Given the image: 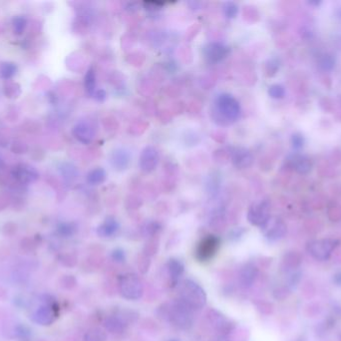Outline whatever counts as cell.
<instances>
[{"label":"cell","instance_id":"1","mask_svg":"<svg viewBox=\"0 0 341 341\" xmlns=\"http://www.w3.org/2000/svg\"><path fill=\"white\" fill-rule=\"evenodd\" d=\"M180 299L192 309H201L207 304V294L203 288L191 279H186L181 283Z\"/></svg>","mask_w":341,"mask_h":341},{"label":"cell","instance_id":"2","mask_svg":"<svg viewBox=\"0 0 341 341\" xmlns=\"http://www.w3.org/2000/svg\"><path fill=\"white\" fill-rule=\"evenodd\" d=\"M194 309L188 306L181 299L170 303L168 309V316L170 321L178 328L182 330H189L194 325Z\"/></svg>","mask_w":341,"mask_h":341},{"label":"cell","instance_id":"3","mask_svg":"<svg viewBox=\"0 0 341 341\" xmlns=\"http://www.w3.org/2000/svg\"><path fill=\"white\" fill-rule=\"evenodd\" d=\"M119 290L124 298L128 300H138L144 293L142 280L135 273L124 274L119 281Z\"/></svg>","mask_w":341,"mask_h":341},{"label":"cell","instance_id":"4","mask_svg":"<svg viewBox=\"0 0 341 341\" xmlns=\"http://www.w3.org/2000/svg\"><path fill=\"white\" fill-rule=\"evenodd\" d=\"M218 113L228 121H235L241 114V107L237 101L229 94H221L216 99Z\"/></svg>","mask_w":341,"mask_h":341},{"label":"cell","instance_id":"5","mask_svg":"<svg viewBox=\"0 0 341 341\" xmlns=\"http://www.w3.org/2000/svg\"><path fill=\"white\" fill-rule=\"evenodd\" d=\"M269 211H270V208H269V203L267 201L257 202L256 204H254L249 210V214H248L249 221L256 226L262 227L267 222V220L270 218Z\"/></svg>","mask_w":341,"mask_h":341},{"label":"cell","instance_id":"6","mask_svg":"<svg viewBox=\"0 0 341 341\" xmlns=\"http://www.w3.org/2000/svg\"><path fill=\"white\" fill-rule=\"evenodd\" d=\"M220 246V240L218 237L214 235H210L206 237L199 243L197 248V257L199 260L204 261L212 258L218 251Z\"/></svg>","mask_w":341,"mask_h":341},{"label":"cell","instance_id":"7","mask_svg":"<svg viewBox=\"0 0 341 341\" xmlns=\"http://www.w3.org/2000/svg\"><path fill=\"white\" fill-rule=\"evenodd\" d=\"M264 235L269 240H278L282 238L286 232L284 222L279 218H269L262 226Z\"/></svg>","mask_w":341,"mask_h":341},{"label":"cell","instance_id":"8","mask_svg":"<svg viewBox=\"0 0 341 341\" xmlns=\"http://www.w3.org/2000/svg\"><path fill=\"white\" fill-rule=\"evenodd\" d=\"M208 320L211 325L221 333H229L232 329V325L229 323L227 317L216 309H210L207 313Z\"/></svg>","mask_w":341,"mask_h":341},{"label":"cell","instance_id":"9","mask_svg":"<svg viewBox=\"0 0 341 341\" xmlns=\"http://www.w3.org/2000/svg\"><path fill=\"white\" fill-rule=\"evenodd\" d=\"M289 162L292 168L299 174H308L313 169V162L311 158L303 154H292L289 157Z\"/></svg>","mask_w":341,"mask_h":341},{"label":"cell","instance_id":"10","mask_svg":"<svg viewBox=\"0 0 341 341\" xmlns=\"http://www.w3.org/2000/svg\"><path fill=\"white\" fill-rule=\"evenodd\" d=\"M56 318L55 309L50 305H45L36 310L32 316L34 322L41 325H50Z\"/></svg>","mask_w":341,"mask_h":341},{"label":"cell","instance_id":"11","mask_svg":"<svg viewBox=\"0 0 341 341\" xmlns=\"http://www.w3.org/2000/svg\"><path fill=\"white\" fill-rule=\"evenodd\" d=\"M104 327L107 331L111 332V333H123L127 327H128V322L120 316H116V315H112L109 317H106V319L104 320Z\"/></svg>","mask_w":341,"mask_h":341},{"label":"cell","instance_id":"12","mask_svg":"<svg viewBox=\"0 0 341 341\" xmlns=\"http://www.w3.org/2000/svg\"><path fill=\"white\" fill-rule=\"evenodd\" d=\"M333 243L334 242L329 239L321 240V241H314L311 244L312 253L316 258L325 259L331 253V250L333 248Z\"/></svg>","mask_w":341,"mask_h":341},{"label":"cell","instance_id":"13","mask_svg":"<svg viewBox=\"0 0 341 341\" xmlns=\"http://www.w3.org/2000/svg\"><path fill=\"white\" fill-rule=\"evenodd\" d=\"M167 268L170 275V283L173 286H175L178 284L179 279L185 271V265L180 259L170 258L167 263Z\"/></svg>","mask_w":341,"mask_h":341},{"label":"cell","instance_id":"14","mask_svg":"<svg viewBox=\"0 0 341 341\" xmlns=\"http://www.w3.org/2000/svg\"><path fill=\"white\" fill-rule=\"evenodd\" d=\"M257 276V269L256 266L253 264H247L245 265L241 271H240V276H238V281L243 287H251Z\"/></svg>","mask_w":341,"mask_h":341},{"label":"cell","instance_id":"15","mask_svg":"<svg viewBox=\"0 0 341 341\" xmlns=\"http://www.w3.org/2000/svg\"><path fill=\"white\" fill-rule=\"evenodd\" d=\"M119 229V224L112 217H108L105 221L98 227L97 233L101 237H111Z\"/></svg>","mask_w":341,"mask_h":341},{"label":"cell","instance_id":"16","mask_svg":"<svg viewBox=\"0 0 341 341\" xmlns=\"http://www.w3.org/2000/svg\"><path fill=\"white\" fill-rule=\"evenodd\" d=\"M226 55V47L221 44H210L206 50V56L211 61H220Z\"/></svg>","mask_w":341,"mask_h":341},{"label":"cell","instance_id":"17","mask_svg":"<svg viewBox=\"0 0 341 341\" xmlns=\"http://www.w3.org/2000/svg\"><path fill=\"white\" fill-rule=\"evenodd\" d=\"M84 341H107V334L101 328H92L86 333Z\"/></svg>","mask_w":341,"mask_h":341},{"label":"cell","instance_id":"18","mask_svg":"<svg viewBox=\"0 0 341 341\" xmlns=\"http://www.w3.org/2000/svg\"><path fill=\"white\" fill-rule=\"evenodd\" d=\"M89 181L92 183H100L105 179V172L102 169H96L89 174Z\"/></svg>","mask_w":341,"mask_h":341},{"label":"cell","instance_id":"19","mask_svg":"<svg viewBox=\"0 0 341 341\" xmlns=\"http://www.w3.org/2000/svg\"><path fill=\"white\" fill-rule=\"evenodd\" d=\"M268 93L272 98L280 99V98H283L285 95V90H284V86L279 85V84H275V85H271L269 87Z\"/></svg>","mask_w":341,"mask_h":341},{"label":"cell","instance_id":"20","mask_svg":"<svg viewBox=\"0 0 341 341\" xmlns=\"http://www.w3.org/2000/svg\"><path fill=\"white\" fill-rule=\"evenodd\" d=\"M150 264H151V261H150V257L148 255L143 254L139 257L138 267H139V270L141 271V273H143V274L147 273V271L149 270Z\"/></svg>","mask_w":341,"mask_h":341},{"label":"cell","instance_id":"21","mask_svg":"<svg viewBox=\"0 0 341 341\" xmlns=\"http://www.w3.org/2000/svg\"><path fill=\"white\" fill-rule=\"evenodd\" d=\"M111 257L117 263H124L126 261V253L122 248H116L111 253Z\"/></svg>","mask_w":341,"mask_h":341},{"label":"cell","instance_id":"22","mask_svg":"<svg viewBox=\"0 0 341 341\" xmlns=\"http://www.w3.org/2000/svg\"><path fill=\"white\" fill-rule=\"evenodd\" d=\"M291 143H292V146L296 149H299L303 146L304 144V138L302 135L300 134H293L292 137H291Z\"/></svg>","mask_w":341,"mask_h":341},{"label":"cell","instance_id":"23","mask_svg":"<svg viewBox=\"0 0 341 341\" xmlns=\"http://www.w3.org/2000/svg\"><path fill=\"white\" fill-rule=\"evenodd\" d=\"M59 230H60V233H61L62 235L68 237V236L74 234V232H75V227L72 226L71 224H63V225L59 228Z\"/></svg>","mask_w":341,"mask_h":341},{"label":"cell","instance_id":"24","mask_svg":"<svg viewBox=\"0 0 341 341\" xmlns=\"http://www.w3.org/2000/svg\"><path fill=\"white\" fill-rule=\"evenodd\" d=\"M333 64H334V62H333V60H332V58L331 57H325L324 59H323V61H321V65L325 68V69H330V68H332L333 67Z\"/></svg>","mask_w":341,"mask_h":341},{"label":"cell","instance_id":"25","mask_svg":"<svg viewBox=\"0 0 341 341\" xmlns=\"http://www.w3.org/2000/svg\"><path fill=\"white\" fill-rule=\"evenodd\" d=\"M236 11H237V8H236V5L234 4H231V7L226 8V14L228 17H233L236 14Z\"/></svg>","mask_w":341,"mask_h":341},{"label":"cell","instance_id":"26","mask_svg":"<svg viewBox=\"0 0 341 341\" xmlns=\"http://www.w3.org/2000/svg\"><path fill=\"white\" fill-rule=\"evenodd\" d=\"M212 341H229V339L227 338V336H224V335H220L216 338H214Z\"/></svg>","mask_w":341,"mask_h":341},{"label":"cell","instance_id":"27","mask_svg":"<svg viewBox=\"0 0 341 341\" xmlns=\"http://www.w3.org/2000/svg\"><path fill=\"white\" fill-rule=\"evenodd\" d=\"M82 134H83V133H77V136H76V137L79 139V138L81 137V135H82ZM86 134H87V133H86V131H84V135H86ZM87 135H88V137H90V135H89V134H87Z\"/></svg>","mask_w":341,"mask_h":341},{"label":"cell","instance_id":"28","mask_svg":"<svg viewBox=\"0 0 341 341\" xmlns=\"http://www.w3.org/2000/svg\"><path fill=\"white\" fill-rule=\"evenodd\" d=\"M169 341H180V340H178V339H170V340Z\"/></svg>","mask_w":341,"mask_h":341}]
</instances>
